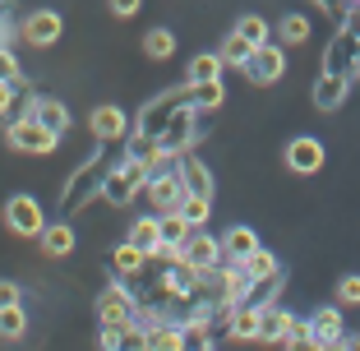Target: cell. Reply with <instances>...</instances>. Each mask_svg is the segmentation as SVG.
<instances>
[{
    "label": "cell",
    "instance_id": "f35d334b",
    "mask_svg": "<svg viewBox=\"0 0 360 351\" xmlns=\"http://www.w3.org/2000/svg\"><path fill=\"white\" fill-rule=\"evenodd\" d=\"M106 10L116 14V19H134V14L143 10V0H106Z\"/></svg>",
    "mask_w": 360,
    "mask_h": 351
},
{
    "label": "cell",
    "instance_id": "3957f363",
    "mask_svg": "<svg viewBox=\"0 0 360 351\" xmlns=\"http://www.w3.org/2000/svg\"><path fill=\"white\" fill-rule=\"evenodd\" d=\"M5 143H10L14 153H28V158H46V153H56L60 134H51L32 111H19V116L5 120Z\"/></svg>",
    "mask_w": 360,
    "mask_h": 351
},
{
    "label": "cell",
    "instance_id": "7402d4cb",
    "mask_svg": "<svg viewBox=\"0 0 360 351\" xmlns=\"http://www.w3.org/2000/svg\"><path fill=\"white\" fill-rule=\"evenodd\" d=\"M226 342H259V305H255V300H245V305L231 309Z\"/></svg>",
    "mask_w": 360,
    "mask_h": 351
},
{
    "label": "cell",
    "instance_id": "9c48e42d",
    "mask_svg": "<svg viewBox=\"0 0 360 351\" xmlns=\"http://www.w3.org/2000/svg\"><path fill=\"white\" fill-rule=\"evenodd\" d=\"M60 32H65V19L56 10H28L19 19V42L23 46H37V51L56 46V42H60Z\"/></svg>",
    "mask_w": 360,
    "mask_h": 351
},
{
    "label": "cell",
    "instance_id": "8fae6325",
    "mask_svg": "<svg viewBox=\"0 0 360 351\" xmlns=\"http://www.w3.org/2000/svg\"><path fill=\"white\" fill-rule=\"evenodd\" d=\"M282 162H286L291 176H319L323 162H328V153H323V143H319L314 134H296V139H286Z\"/></svg>",
    "mask_w": 360,
    "mask_h": 351
},
{
    "label": "cell",
    "instance_id": "ac0fdd59",
    "mask_svg": "<svg viewBox=\"0 0 360 351\" xmlns=\"http://www.w3.org/2000/svg\"><path fill=\"white\" fill-rule=\"evenodd\" d=\"M148 264H153V255H148V250H139L134 241H120L116 250H111V273L125 277V282H139Z\"/></svg>",
    "mask_w": 360,
    "mask_h": 351
},
{
    "label": "cell",
    "instance_id": "d4e9b609",
    "mask_svg": "<svg viewBox=\"0 0 360 351\" xmlns=\"http://www.w3.org/2000/svg\"><path fill=\"white\" fill-rule=\"evenodd\" d=\"M171 56H176V32H171L167 23H158V28L143 32V60L162 65V60H171Z\"/></svg>",
    "mask_w": 360,
    "mask_h": 351
},
{
    "label": "cell",
    "instance_id": "f1b7e54d",
    "mask_svg": "<svg viewBox=\"0 0 360 351\" xmlns=\"http://www.w3.org/2000/svg\"><path fill=\"white\" fill-rule=\"evenodd\" d=\"M217 51H222V60H226V70H245V65H250V56H255V46L245 42L240 32H226L222 42H217Z\"/></svg>",
    "mask_w": 360,
    "mask_h": 351
},
{
    "label": "cell",
    "instance_id": "5b68a950",
    "mask_svg": "<svg viewBox=\"0 0 360 351\" xmlns=\"http://www.w3.org/2000/svg\"><path fill=\"white\" fill-rule=\"evenodd\" d=\"M0 217H5V231L19 236V241H37V236L46 231V208L32 199V194H10Z\"/></svg>",
    "mask_w": 360,
    "mask_h": 351
},
{
    "label": "cell",
    "instance_id": "9a60e30c",
    "mask_svg": "<svg viewBox=\"0 0 360 351\" xmlns=\"http://www.w3.org/2000/svg\"><path fill=\"white\" fill-rule=\"evenodd\" d=\"M180 199H185L180 171H158L148 181V190H143V203H148L153 213H171V208H180Z\"/></svg>",
    "mask_w": 360,
    "mask_h": 351
},
{
    "label": "cell",
    "instance_id": "44dd1931",
    "mask_svg": "<svg viewBox=\"0 0 360 351\" xmlns=\"http://www.w3.org/2000/svg\"><path fill=\"white\" fill-rule=\"evenodd\" d=\"M309 37H314V23H309L305 10H286L282 19H277V42L282 46H305Z\"/></svg>",
    "mask_w": 360,
    "mask_h": 351
},
{
    "label": "cell",
    "instance_id": "1f68e13d",
    "mask_svg": "<svg viewBox=\"0 0 360 351\" xmlns=\"http://www.w3.org/2000/svg\"><path fill=\"white\" fill-rule=\"evenodd\" d=\"M23 333H28V309H23V300H19V305H5V309H0V338L19 342Z\"/></svg>",
    "mask_w": 360,
    "mask_h": 351
},
{
    "label": "cell",
    "instance_id": "2e32d148",
    "mask_svg": "<svg viewBox=\"0 0 360 351\" xmlns=\"http://www.w3.org/2000/svg\"><path fill=\"white\" fill-rule=\"evenodd\" d=\"M291 319H296V314H291L282 300H264V305H259V342H264V347H277V342L286 338V328H291Z\"/></svg>",
    "mask_w": 360,
    "mask_h": 351
},
{
    "label": "cell",
    "instance_id": "7a4b0ae2",
    "mask_svg": "<svg viewBox=\"0 0 360 351\" xmlns=\"http://www.w3.org/2000/svg\"><path fill=\"white\" fill-rule=\"evenodd\" d=\"M148 181H153V167H148V162L120 158L116 167H111V176L102 181V194H97V199H102L106 208H129L134 199H143Z\"/></svg>",
    "mask_w": 360,
    "mask_h": 351
},
{
    "label": "cell",
    "instance_id": "60d3db41",
    "mask_svg": "<svg viewBox=\"0 0 360 351\" xmlns=\"http://www.w3.org/2000/svg\"><path fill=\"white\" fill-rule=\"evenodd\" d=\"M338 347H347V351H360V333H342V342Z\"/></svg>",
    "mask_w": 360,
    "mask_h": 351
},
{
    "label": "cell",
    "instance_id": "83f0119b",
    "mask_svg": "<svg viewBox=\"0 0 360 351\" xmlns=\"http://www.w3.org/2000/svg\"><path fill=\"white\" fill-rule=\"evenodd\" d=\"M190 102L208 116V111H222V102H226V88H222V79H208V84H190Z\"/></svg>",
    "mask_w": 360,
    "mask_h": 351
},
{
    "label": "cell",
    "instance_id": "5bb4252c",
    "mask_svg": "<svg viewBox=\"0 0 360 351\" xmlns=\"http://www.w3.org/2000/svg\"><path fill=\"white\" fill-rule=\"evenodd\" d=\"M323 70H338V75L360 79V46H356V32H351V28L333 32L328 51H323Z\"/></svg>",
    "mask_w": 360,
    "mask_h": 351
},
{
    "label": "cell",
    "instance_id": "cb8c5ba5",
    "mask_svg": "<svg viewBox=\"0 0 360 351\" xmlns=\"http://www.w3.org/2000/svg\"><path fill=\"white\" fill-rule=\"evenodd\" d=\"M222 75H226L222 51H199L190 65H185V84H208V79H222Z\"/></svg>",
    "mask_w": 360,
    "mask_h": 351
},
{
    "label": "cell",
    "instance_id": "30bf717a",
    "mask_svg": "<svg viewBox=\"0 0 360 351\" xmlns=\"http://www.w3.org/2000/svg\"><path fill=\"white\" fill-rule=\"evenodd\" d=\"M176 259H185L190 268H199V273H208V268H217L226 259V250H222V236H212L208 226H194L190 236H185V245H180V255Z\"/></svg>",
    "mask_w": 360,
    "mask_h": 351
},
{
    "label": "cell",
    "instance_id": "6da1fadb",
    "mask_svg": "<svg viewBox=\"0 0 360 351\" xmlns=\"http://www.w3.org/2000/svg\"><path fill=\"white\" fill-rule=\"evenodd\" d=\"M125 158V143H97V153L84 162L79 171H70V181H65V194H60V208L65 213H79L88 208L93 194H102V181L111 176V167Z\"/></svg>",
    "mask_w": 360,
    "mask_h": 351
},
{
    "label": "cell",
    "instance_id": "4fadbf2b",
    "mask_svg": "<svg viewBox=\"0 0 360 351\" xmlns=\"http://www.w3.org/2000/svg\"><path fill=\"white\" fill-rule=\"evenodd\" d=\"M351 84H356L351 75H338V70H319L314 88H309V102H314L319 111H342V102L351 97Z\"/></svg>",
    "mask_w": 360,
    "mask_h": 351
},
{
    "label": "cell",
    "instance_id": "d6986e66",
    "mask_svg": "<svg viewBox=\"0 0 360 351\" xmlns=\"http://www.w3.org/2000/svg\"><path fill=\"white\" fill-rule=\"evenodd\" d=\"M79 245V231H75V222H46V231L37 236V250H42L46 259H65L70 250Z\"/></svg>",
    "mask_w": 360,
    "mask_h": 351
},
{
    "label": "cell",
    "instance_id": "277c9868",
    "mask_svg": "<svg viewBox=\"0 0 360 351\" xmlns=\"http://www.w3.org/2000/svg\"><path fill=\"white\" fill-rule=\"evenodd\" d=\"M134 314H139V291L129 287L125 277H116V282H106L97 291V300H93L97 324H134Z\"/></svg>",
    "mask_w": 360,
    "mask_h": 351
},
{
    "label": "cell",
    "instance_id": "d590c367",
    "mask_svg": "<svg viewBox=\"0 0 360 351\" xmlns=\"http://www.w3.org/2000/svg\"><path fill=\"white\" fill-rule=\"evenodd\" d=\"M338 305H347V309L360 305V273H342L338 277Z\"/></svg>",
    "mask_w": 360,
    "mask_h": 351
},
{
    "label": "cell",
    "instance_id": "ab89813d",
    "mask_svg": "<svg viewBox=\"0 0 360 351\" xmlns=\"http://www.w3.org/2000/svg\"><path fill=\"white\" fill-rule=\"evenodd\" d=\"M19 37V23H5V10H0V46H10Z\"/></svg>",
    "mask_w": 360,
    "mask_h": 351
},
{
    "label": "cell",
    "instance_id": "4dcf8cb0",
    "mask_svg": "<svg viewBox=\"0 0 360 351\" xmlns=\"http://www.w3.org/2000/svg\"><path fill=\"white\" fill-rule=\"evenodd\" d=\"M158 222H162V241L176 245V250L185 245V236L194 231V222H190L185 213H180V208H171V213H158Z\"/></svg>",
    "mask_w": 360,
    "mask_h": 351
},
{
    "label": "cell",
    "instance_id": "4316f807",
    "mask_svg": "<svg viewBox=\"0 0 360 351\" xmlns=\"http://www.w3.org/2000/svg\"><path fill=\"white\" fill-rule=\"evenodd\" d=\"M231 28L240 32V37H245L250 46H264V42H273V37H277V28L264 19V14H240V19H236Z\"/></svg>",
    "mask_w": 360,
    "mask_h": 351
},
{
    "label": "cell",
    "instance_id": "603a6c76",
    "mask_svg": "<svg viewBox=\"0 0 360 351\" xmlns=\"http://www.w3.org/2000/svg\"><path fill=\"white\" fill-rule=\"evenodd\" d=\"M180 181H185V194H203V199H212V171H208V162H199L194 153L180 158Z\"/></svg>",
    "mask_w": 360,
    "mask_h": 351
},
{
    "label": "cell",
    "instance_id": "8992f818",
    "mask_svg": "<svg viewBox=\"0 0 360 351\" xmlns=\"http://www.w3.org/2000/svg\"><path fill=\"white\" fill-rule=\"evenodd\" d=\"M199 116L203 111L194 107V102H180L176 111H171V120L162 125V134H158V143L167 153H194V143H199Z\"/></svg>",
    "mask_w": 360,
    "mask_h": 351
},
{
    "label": "cell",
    "instance_id": "ffe728a7",
    "mask_svg": "<svg viewBox=\"0 0 360 351\" xmlns=\"http://www.w3.org/2000/svg\"><path fill=\"white\" fill-rule=\"evenodd\" d=\"M222 250H226V264H240V259H250L259 250V231H255V226H245V222L226 226V231H222Z\"/></svg>",
    "mask_w": 360,
    "mask_h": 351
},
{
    "label": "cell",
    "instance_id": "74e56055",
    "mask_svg": "<svg viewBox=\"0 0 360 351\" xmlns=\"http://www.w3.org/2000/svg\"><path fill=\"white\" fill-rule=\"evenodd\" d=\"M19 300H23V282L0 277V309H5V305H19Z\"/></svg>",
    "mask_w": 360,
    "mask_h": 351
},
{
    "label": "cell",
    "instance_id": "e0dca14e",
    "mask_svg": "<svg viewBox=\"0 0 360 351\" xmlns=\"http://www.w3.org/2000/svg\"><path fill=\"white\" fill-rule=\"evenodd\" d=\"M342 309L347 305H338V300H333V305H319L314 314H309V328H314V347H338L342 342Z\"/></svg>",
    "mask_w": 360,
    "mask_h": 351
},
{
    "label": "cell",
    "instance_id": "7c38bea8",
    "mask_svg": "<svg viewBox=\"0 0 360 351\" xmlns=\"http://www.w3.org/2000/svg\"><path fill=\"white\" fill-rule=\"evenodd\" d=\"M19 111H32V116L42 120L51 134H65L70 129V107H65V97H51V93H32L28 84H23V102H19Z\"/></svg>",
    "mask_w": 360,
    "mask_h": 351
},
{
    "label": "cell",
    "instance_id": "8d00e7d4",
    "mask_svg": "<svg viewBox=\"0 0 360 351\" xmlns=\"http://www.w3.org/2000/svg\"><path fill=\"white\" fill-rule=\"evenodd\" d=\"M0 79H10V84L23 79V65H19V56H14V46H0Z\"/></svg>",
    "mask_w": 360,
    "mask_h": 351
},
{
    "label": "cell",
    "instance_id": "f546056e",
    "mask_svg": "<svg viewBox=\"0 0 360 351\" xmlns=\"http://www.w3.org/2000/svg\"><path fill=\"white\" fill-rule=\"evenodd\" d=\"M240 268H245L250 277H255V282H268V277L282 273V264H277V255L268 250V245H259V250H255L250 259H240Z\"/></svg>",
    "mask_w": 360,
    "mask_h": 351
},
{
    "label": "cell",
    "instance_id": "52a82bcc",
    "mask_svg": "<svg viewBox=\"0 0 360 351\" xmlns=\"http://www.w3.org/2000/svg\"><path fill=\"white\" fill-rule=\"evenodd\" d=\"M134 129V116H129L120 102H97L93 116H88V134L97 143H125V134Z\"/></svg>",
    "mask_w": 360,
    "mask_h": 351
},
{
    "label": "cell",
    "instance_id": "484cf974",
    "mask_svg": "<svg viewBox=\"0 0 360 351\" xmlns=\"http://www.w3.org/2000/svg\"><path fill=\"white\" fill-rule=\"evenodd\" d=\"M125 241H134L139 250H158L162 245V222H158V213H139L134 222H129V231H125Z\"/></svg>",
    "mask_w": 360,
    "mask_h": 351
},
{
    "label": "cell",
    "instance_id": "ba28073f",
    "mask_svg": "<svg viewBox=\"0 0 360 351\" xmlns=\"http://www.w3.org/2000/svg\"><path fill=\"white\" fill-rule=\"evenodd\" d=\"M240 75L250 79L255 88H273L277 79L286 75V46L277 42V37H273V42H264V46H255V56H250V65H245Z\"/></svg>",
    "mask_w": 360,
    "mask_h": 351
},
{
    "label": "cell",
    "instance_id": "836d02e7",
    "mask_svg": "<svg viewBox=\"0 0 360 351\" xmlns=\"http://www.w3.org/2000/svg\"><path fill=\"white\" fill-rule=\"evenodd\" d=\"M277 347H314V328H309V314H305V319L296 314V319H291V328H286V338L277 342Z\"/></svg>",
    "mask_w": 360,
    "mask_h": 351
},
{
    "label": "cell",
    "instance_id": "e575fe53",
    "mask_svg": "<svg viewBox=\"0 0 360 351\" xmlns=\"http://www.w3.org/2000/svg\"><path fill=\"white\" fill-rule=\"evenodd\" d=\"M19 102H23V79H19V84H10V79H0V120H10Z\"/></svg>",
    "mask_w": 360,
    "mask_h": 351
},
{
    "label": "cell",
    "instance_id": "d6a6232c",
    "mask_svg": "<svg viewBox=\"0 0 360 351\" xmlns=\"http://www.w3.org/2000/svg\"><path fill=\"white\" fill-rule=\"evenodd\" d=\"M180 213L190 217L194 226H208V217H212V199H203V194H185V199H180Z\"/></svg>",
    "mask_w": 360,
    "mask_h": 351
}]
</instances>
